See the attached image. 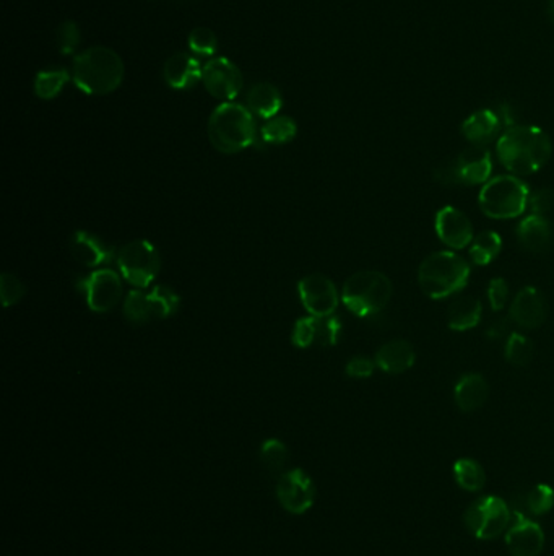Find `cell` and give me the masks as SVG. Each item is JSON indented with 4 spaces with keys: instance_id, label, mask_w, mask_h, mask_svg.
<instances>
[{
    "instance_id": "6da1fadb",
    "label": "cell",
    "mask_w": 554,
    "mask_h": 556,
    "mask_svg": "<svg viewBox=\"0 0 554 556\" xmlns=\"http://www.w3.org/2000/svg\"><path fill=\"white\" fill-rule=\"evenodd\" d=\"M553 143L537 125H514L498 141V155L504 168L514 175L528 176L543 168L551 158Z\"/></svg>"
},
{
    "instance_id": "7a4b0ae2",
    "label": "cell",
    "mask_w": 554,
    "mask_h": 556,
    "mask_svg": "<svg viewBox=\"0 0 554 556\" xmlns=\"http://www.w3.org/2000/svg\"><path fill=\"white\" fill-rule=\"evenodd\" d=\"M124 73L125 67L121 56L109 47L97 46L75 57L72 80L83 93L103 97L121 87Z\"/></svg>"
},
{
    "instance_id": "3957f363",
    "label": "cell",
    "mask_w": 554,
    "mask_h": 556,
    "mask_svg": "<svg viewBox=\"0 0 554 556\" xmlns=\"http://www.w3.org/2000/svg\"><path fill=\"white\" fill-rule=\"evenodd\" d=\"M209 139L217 150L226 155L246 150L257 139L254 115L239 103H221L209 119Z\"/></svg>"
},
{
    "instance_id": "277c9868",
    "label": "cell",
    "mask_w": 554,
    "mask_h": 556,
    "mask_svg": "<svg viewBox=\"0 0 554 556\" xmlns=\"http://www.w3.org/2000/svg\"><path fill=\"white\" fill-rule=\"evenodd\" d=\"M468 278V262L449 251H439L426 257L418 269V282L422 293L432 300H442L457 293L465 287Z\"/></svg>"
},
{
    "instance_id": "5b68a950",
    "label": "cell",
    "mask_w": 554,
    "mask_h": 556,
    "mask_svg": "<svg viewBox=\"0 0 554 556\" xmlns=\"http://www.w3.org/2000/svg\"><path fill=\"white\" fill-rule=\"evenodd\" d=\"M392 292L394 287L388 275L378 270H361L345 282L342 301L354 316L368 318L388 306Z\"/></svg>"
},
{
    "instance_id": "8992f818",
    "label": "cell",
    "mask_w": 554,
    "mask_h": 556,
    "mask_svg": "<svg viewBox=\"0 0 554 556\" xmlns=\"http://www.w3.org/2000/svg\"><path fill=\"white\" fill-rule=\"evenodd\" d=\"M478 201L484 215L496 220H507L525 212L530 192L519 177L498 176L483 185Z\"/></svg>"
},
{
    "instance_id": "52a82bcc",
    "label": "cell",
    "mask_w": 554,
    "mask_h": 556,
    "mask_svg": "<svg viewBox=\"0 0 554 556\" xmlns=\"http://www.w3.org/2000/svg\"><path fill=\"white\" fill-rule=\"evenodd\" d=\"M512 512L507 503L498 496H483L470 504L464 512L466 530L480 540L498 539L507 532Z\"/></svg>"
},
{
    "instance_id": "ba28073f",
    "label": "cell",
    "mask_w": 554,
    "mask_h": 556,
    "mask_svg": "<svg viewBox=\"0 0 554 556\" xmlns=\"http://www.w3.org/2000/svg\"><path fill=\"white\" fill-rule=\"evenodd\" d=\"M117 267L123 278L135 288H147L159 272V252L147 239H135L127 243L117 252Z\"/></svg>"
},
{
    "instance_id": "9c48e42d",
    "label": "cell",
    "mask_w": 554,
    "mask_h": 556,
    "mask_svg": "<svg viewBox=\"0 0 554 556\" xmlns=\"http://www.w3.org/2000/svg\"><path fill=\"white\" fill-rule=\"evenodd\" d=\"M277 498L283 509L300 516L309 511L316 501V486L304 470H286L277 482Z\"/></svg>"
},
{
    "instance_id": "30bf717a",
    "label": "cell",
    "mask_w": 554,
    "mask_h": 556,
    "mask_svg": "<svg viewBox=\"0 0 554 556\" xmlns=\"http://www.w3.org/2000/svg\"><path fill=\"white\" fill-rule=\"evenodd\" d=\"M89 308L93 312H107L115 308L123 296L121 277L111 269H98L80 282Z\"/></svg>"
},
{
    "instance_id": "8fae6325",
    "label": "cell",
    "mask_w": 554,
    "mask_h": 556,
    "mask_svg": "<svg viewBox=\"0 0 554 556\" xmlns=\"http://www.w3.org/2000/svg\"><path fill=\"white\" fill-rule=\"evenodd\" d=\"M202 81L211 97L225 103L233 101L244 87L243 73L234 62L215 57L203 65Z\"/></svg>"
},
{
    "instance_id": "7c38bea8",
    "label": "cell",
    "mask_w": 554,
    "mask_h": 556,
    "mask_svg": "<svg viewBox=\"0 0 554 556\" xmlns=\"http://www.w3.org/2000/svg\"><path fill=\"white\" fill-rule=\"evenodd\" d=\"M301 303L309 316H332L338 306L335 283L322 274H311L298 283Z\"/></svg>"
},
{
    "instance_id": "4fadbf2b",
    "label": "cell",
    "mask_w": 554,
    "mask_h": 556,
    "mask_svg": "<svg viewBox=\"0 0 554 556\" xmlns=\"http://www.w3.org/2000/svg\"><path fill=\"white\" fill-rule=\"evenodd\" d=\"M342 332V322L337 316H308L296 321L293 327L291 340L300 348H309L312 345L332 346L338 342Z\"/></svg>"
},
{
    "instance_id": "5bb4252c",
    "label": "cell",
    "mask_w": 554,
    "mask_h": 556,
    "mask_svg": "<svg viewBox=\"0 0 554 556\" xmlns=\"http://www.w3.org/2000/svg\"><path fill=\"white\" fill-rule=\"evenodd\" d=\"M506 545L510 556H538L545 547V534L537 522L517 512L506 532Z\"/></svg>"
},
{
    "instance_id": "9a60e30c",
    "label": "cell",
    "mask_w": 554,
    "mask_h": 556,
    "mask_svg": "<svg viewBox=\"0 0 554 556\" xmlns=\"http://www.w3.org/2000/svg\"><path fill=\"white\" fill-rule=\"evenodd\" d=\"M436 233L452 249H464L473 241L472 221L456 207L440 209L436 215Z\"/></svg>"
},
{
    "instance_id": "2e32d148",
    "label": "cell",
    "mask_w": 554,
    "mask_h": 556,
    "mask_svg": "<svg viewBox=\"0 0 554 556\" xmlns=\"http://www.w3.org/2000/svg\"><path fill=\"white\" fill-rule=\"evenodd\" d=\"M457 184L473 185L488 183L493 171L491 153L484 147L466 149L458 157L452 158Z\"/></svg>"
},
{
    "instance_id": "e0dca14e",
    "label": "cell",
    "mask_w": 554,
    "mask_h": 556,
    "mask_svg": "<svg viewBox=\"0 0 554 556\" xmlns=\"http://www.w3.org/2000/svg\"><path fill=\"white\" fill-rule=\"evenodd\" d=\"M548 314L545 296L535 287L522 288L510 306V319L524 329H537Z\"/></svg>"
},
{
    "instance_id": "ac0fdd59",
    "label": "cell",
    "mask_w": 554,
    "mask_h": 556,
    "mask_svg": "<svg viewBox=\"0 0 554 556\" xmlns=\"http://www.w3.org/2000/svg\"><path fill=\"white\" fill-rule=\"evenodd\" d=\"M71 251L80 264L91 269L111 264L115 261V247L109 246L105 239L89 231H75L71 238Z\"/></svg>"
},
{
    "instance_id": "d6986e66",
    "label": "cell",
    "mask_w": 554,
    "mask_h": 556,
    "mask_svg": "<svg viewBox=\"0 0 554 556\" xmlns=\"http://www.w3.org/2000/svg\"><path fill=\"white\" fill-rule=\"evenodd\" d=\"M202 72L197 57L187 53H175L163 67V79L173 90H191L202 81Z\"/></svg>"
},
{
    "instance_id": "ffe728a7",
    "label": "cell",
    "mask_w": 554,
    "mask_h": 556,
    "mask_svg": "<svg viewBox=\"0 0 554 556\" xmlns=\"http://www.w3.org/2000/svg\"><path fill=\"white\" fill-rule=\"evenodd\" d=\"M502 117L499 111L494 109H480L472 115H468L462 124V133L468 141L476 147H484L493 141L501 133Z\"/></svg>"
},
{
    "instance_id": "44dd1931",
    "label": "cell",
    "mask_w": 554,
    "mask_h": 556,
    "mask_svg": "<svg viewBox=\"0 0 554 556\" xmlns=\"http://www.w3.org/2000/svg\"><path fill=\"white\" fill-rule=\"evenodd\" d=\"M416 360L413 345L406 340H392L382 345L376 354V364L388 374H402L410 370Z\"/></svg>"
},
{
    "instance_id": "7402d4cb",
    "label": "cell",
    "mask_w": 554,
    "mask_h": 556,
    "mask_svg": "<svg viewBox=\"0 0 554 556\" xmlns=\"http://www.w3.org/2000/svg\"><path fill=\"white\" fill-rule=\"evenodd\" d=\"M520 246L528 252L543 254L551 244V227L543 215H530L517 227Z\"/></svg>"
},
{
    "instance_id": "603a6c76",
    "label": "cell",
    "mask_w": 554,
    "mask_h": 556,
    "mask_svg": "<svg viewBox=\"0 0 554 556\" xmlns=\"http://www.w3.org/2000/svg\"><path fill=\"white\" fill-rule=\"evenodd\" d=\"M490 388L482 374L468 372L460 378L454 390L456 404L462 412H475L488 400Z\"/></svg>"
},
{
    "instance_id": "cb8c5ba5",
    "label": "cell",
    "mask_w": 554,
    "mask_h": 556,
    "mask_svg": "<svg viewBox=\"0 0 554 556\" xmlns=\"http://www.w3.org/2000/svg\"><path fill=\"white\" fill-rule=\"evenodd\" d=\"M282 107V93L272 83H255L247 93V107L257 117L268 121L280 113Z\"/></svg>"
},
{
    "instance_id": "d4e9b609",
    "label": "cell",
    "mask_w": 554,
    "mask_h": 556,
    "mask_svg": "<svg viewBox=\"0 0 554 556\" xmlns=\"http://www.w3.org/2000/svg\"><path fill=\"white\" fill-rule=\"evenodd\" d=\"M483 306L475 296H462L449 309V327L456 332H465L480 324Z\"/></svg>"
},
{
    "instance_id": "484cf974",
    "label": "cell",
    "mask_w": 554,
    "mask_h": 556,
    "mask_svg": "<svg viewBox=\"0 0 554 556\" xmlns=\"http://www.w3.org/2000/svg\"><path fill=\"white\" fill-rule=\"evenodd\" d=\"M454 478L462 490L470 493L482 492L486 485V474L482 464L468 458L458 459L454 464Z\"/></svg>"
},
{
    "instance_id": "4316f807",
    "label": "cell",
    "mask_w": 554,
    "mask_h": 556,
    "mask_svg": "<svg viewBox=\"0 0 554 556\" xmlns=\"http://www.w3.org/2000/svg\"><path fill=\"white\" fill-rule=\"evenodd\" d=\"M124 316L132 324H147L151 319H155V311L151 304L150 295L143 293L139 288L125 296L124 301Z\"/></svg>"
},
{
    "instance_id": "83f0119b",
    "label": "cell",
    "mask_w": 554,
    "mask_h": 556,
    "mask_svg": "<svg viewBox=\"0 0 554 556\" xmlns=\"http://www.w3.org/2000/svg\"><path fill=\"white\" fill-rule=\"evenodd\" d=\"M296 133L298 125L294 123V119H291L288 115H275L262 125L260 137L265 143L283 145L293 141L296 137Z\"/></svg>"
},
{
    "instance_id": "f1b7e54d",
    "label": "cell",
    "mask_w": 554,
    "mask_h": 556,
    "mask_svg": "<svg viewBox=\"0 0 554 556\" xmlns=\"http://www.w3.org/2000/svg\"><path fill=\"white\" fill-rule=\"evenodd\" d=\"M502 239L496 231H483L473 239L470 247V256L476 265H488L499 256Z\"/></svg>"
},
{
    "instance_id": "f546056e",
    "label": "cell",
    "mask_w": 554,
    "mask_h": 556,
    "mask_svg": "<svg viewBox=\"0 0 554 556\" xmlns=\"http://www.w3.org/2000/svg\"><path fill=\"white\" fill-rule=\"evenodd\" d=\"M71 75L65 69H47L41 71L35 79L36 97L41 99H54L61 93Z\"/></svg>"
},
{
    "instance_id": "4dcf8cb0",
    "label": "cell",
    "mask_w": 554,
    "mask_h": 556,
    "mask_svg": "<svg viewBox=\"0 0 554 556\" xmlns=\"http://www.w3.org/2000/svg\"><path fill=\"white\" fill-rule=\"evenodd\" d=\"M288 448L280 440H267L260 446V460L272 475H283L288 464Z\"/></svg>"
},
{
    "instance_id": "1f68e13d",
    "label": "cell",
    "mask_w": 554,
    "mask_h": 556,
    "mask_svg": "<svg viewBox=\"0 0 554 556\" xmlns=\"http://www.w3.org/2000/svg\"><path fill=\"white\" fill-rule=\"evenodd\" d=\"M149 295L155 311V318L166 319L176 314L181 298L175 290H171L166 285H157Z\"/></svg>"
},
{
    "instance_id": "d6a6232c",
    "label": "cell",
    "mask_w": 554,
    "mask_h": 556,
    "mask_svg": "<svg viewBox=\"0 0 554 556\" xmlns=\"http://www.w3.org/2000/svg\"><path fill=\"white\" fill-rule=\"evenodd\" d=\"M506 360L514 366H527L533 358V344L522 334H510L506 344Z\"/></svg>"
},
{
    "instance_id": "836d02e7",
    "label": "cell",
    "mask_w": 554,
    "mask_h": 556,
    "mask_svg": "<svg viewBox=\"0 0 554 556\" xmlns=\"http://www.w3.org/2000/svg\"><path fill=\"white\" fill-rule=\"evenodd\" d=\"M554 506V490L550 485H537L525 496V508L533 516H541L551 511Z\"/></svg>"
},
{
    "instance_id": "e575fe53",
    "label": "cell",
    "mask_w": 554,
    "mask_h": 556,
    "mask_svg": "<svg viewBox=\"0 0 554 556\" xmlns=\"http://www.w3.org/2000/svg\"><path fill=\"white\" fill-rule=\"evenodd\" d=\"M189 49L197 56H213L218 49V39L213 30L197 27L189 35Z\"/></svg>"
},
{
    "instance_id": "d590c367",
    "label": "cell",
    "mask_w": 554,
    "mask_h": 556,
    "mask_svg": "<svg viewBox=\"0 0 554 556\" xmlns=\"http://www.w3.org/2000/svg\"><path fill=\"white\" fill-rule=\"evenodd\" d=\"M25 295H27V288L18 277L12 274H2L0 277V296H2V303L5 308L18 304L20 301L23 300Z\"/></svg>"
},
{
    "instance_id": "8d00e7d4",
    "label": "cell",
    "mask_w": 554,
    "mask_h": 556,
    "mask_svg": "<svg viewBox=\"0 0 554 556\" xmlns=\"http://www.w3.org/2000/svg\"><path fill=\"white\" fill-rule=\"evenodd\" d=\"M55 41L64 56L72 54L80 45V28L75 21H64L55 31Z\"/></svg>"
},
{
    "instance_id": "74e56055",
    "label": "cell",
    "mask_w": 554,
    "mask_h": 556,
    "mask_svg": "<svg viewBox=\"0 0 554 556\" xmlns=\"http://www.w3.org/2000/svg\"><path fill=\"white\" fill-rule=\"evenodd\" d=\"M488 300L493 311H501L509 300V285L504 278H493L488 287Z\"/></svg>"
},
{
    "instance_id": "f35d334b",
    "label": "cell",
    "mask_w": 554,
    "mask_h": 556,
    "mask_svg": "<svg viewBox=\"0 0 554 556\" xmlns=\"http://www.w3.org/2000/svg\"><path fill=\"white\" fill-rule=\"evenodd\" d=\"M374 366L376 362H372L366 356H354L350 362L346 363V374L350 378H356V380H364V378H370L371 374L374 372Z\"/></svg>"
},
{
    "instance_id": "ab89813d",
    "label": "cell",
    "mask_w": 554,
    "mask_h": 556,
    "mask_svg": "<svg viewBox=\"0 0 554 556\" xmlns=\"http://www.w3.org/2000/svg\"><path fill=\"white\" fill-rule=\"evenodd\" d=\"M554 205L553 189H540L535 194L530 197V207L535 215H543L550 212Z\"/></svg>"
},
{
    "instance_id": "60d3db41",
    "label": "cell",
    "mask_w": 554,
    "mask_h": 556,
    "mask_svg": "<svg viewBox=\"0 0 554 556\" xmlns=\"http://www.w3.org/2000/svg\"><path fill=\"white\" fill-rule=\"evenodd\" d=\"M504 330H506V324L504 322H496L493 327H491V330H488V336L491 337V338H499L504 334Z\"/></svg>"
},
{
    "instance_id": "b9f144b4",
    "label": "cell",
    "mask_w": 554,
    "mask_h": 556,
    "mask_svg": "<svg viewBox=\"0 0 554 556\" xmlns=\"http://www.w3.org/2000/svg\"><path fill=\"white\" fill-rule=\"evenodd\" d=\"M548 12H550L551 20L554 21V0H548Z\"/></svg>"
}]
</instances>
